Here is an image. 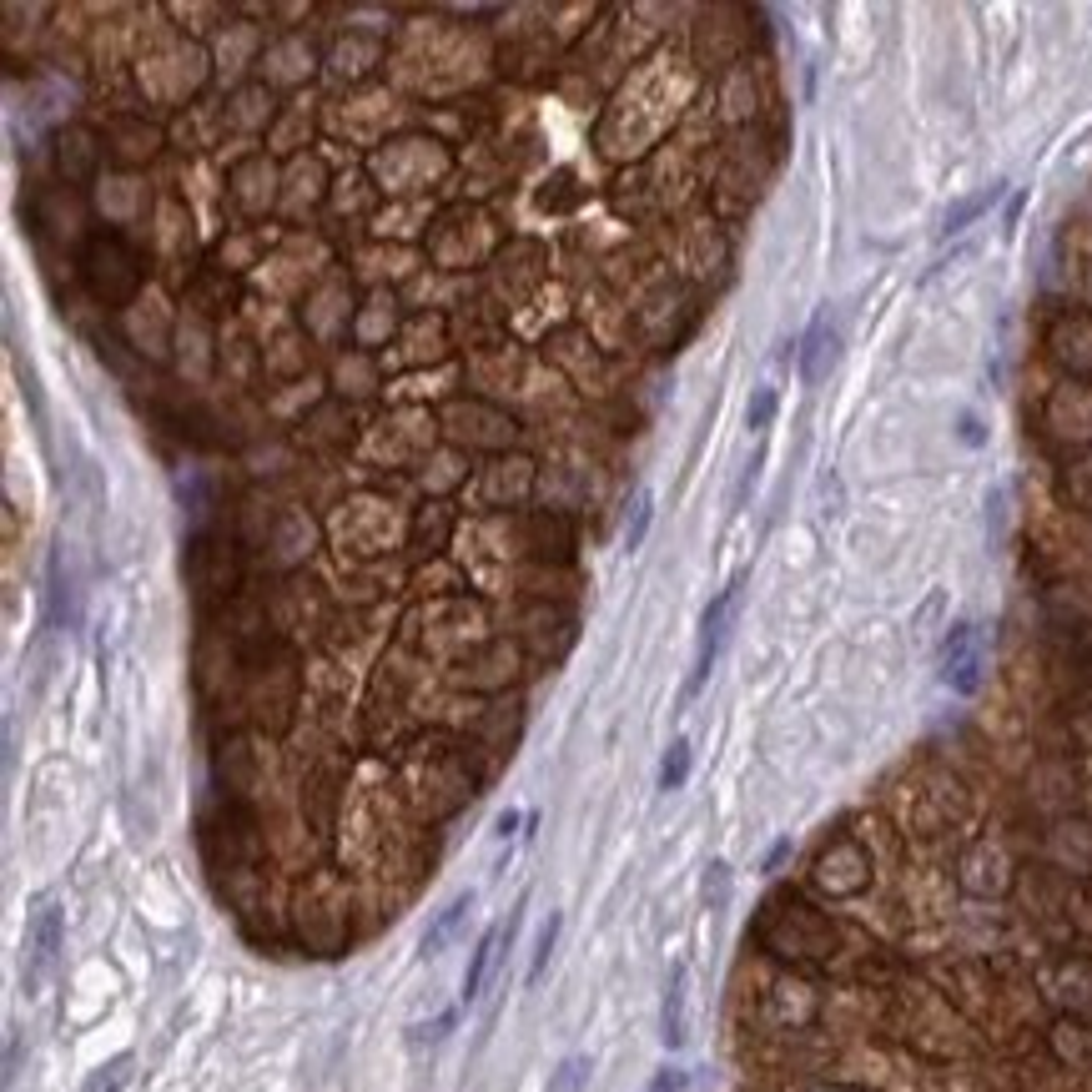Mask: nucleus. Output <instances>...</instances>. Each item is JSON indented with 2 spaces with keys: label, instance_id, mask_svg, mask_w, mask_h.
I'll return each mask as SVG.
<instances>
[{
  "label": "nucleus",
  "instance_id": "obj_1",
  "mask_svg": "<svg viewBox=\"0 0 1092 1092\" xmlns=\"http://www.w3.org/2000/svg\"><path fill=\"white\" fill-rule=\"evenodd\" d=\"M741 589H746V580H735V585L720 589V594L705 604V614H700L695 665H690V679H685V700H695V695L705 690L710 670H715V655H720V645H725V635H730V619H735V609H741Z\"/></svg>",
  "mask_w": 1092,
  "mask_h": 1092
},
{
  "label": "nucleus",
  "instance_id": "obj_15",
  "mask_svg": "<svg viewBox=\"0 0 1092 1092\" xmlns=\"http://www.w3.org/2000/svg\"><path fill=\"white\" fill-rule=\"evenodd\" d=\"M770 414H775V388H760L756 398H751V414H746V423H751V428H765V423H770Z\"/></svg>",
  "mask_w": 1092,
  "mask_h": 1092
},
{
  "label": "nucleus",
  "instance_id": "obj_16",
  "mask_svg": "<svg viewBox=\"0 0 1092 1092\" xmlns=\"http://www.w3.org/2000/svg\"><path fill=\"white\" fill-rule=\"evenodd\" d=\"M650 1092H685V1073L679 1068H665L655 1083H650Z\"/></svg>",
  "mask_w": 1092,
  "mask_h": 1092
},
{
  "label": "nucleus",
  "instance_id": "obj_8",
  "mask_svg": "<svg viewBox=\"0 0 1092 1092\" xmlns=\"http://www.w3.org/2000/svg\"><path fill=\"white\" fill-rule=\"evenodd\" d=\"M1002 192H1007V181H992L987 192H977V197L957 202V207L941 217V227H936V232H941V237H957V232H962V227H972V222H977L987 207H997V202H1002Z\"/></svg>",
  "mask_w": 1092,
  "mask_h": 1092
},
{
  "label": "nucleus",
  "instance_id": "obj_9",
  "mask_svg": "<svg viewBox=\"0 0 1092 1092\" xmlns=\"http://www.w3.org/2000/svg\"><path fill=\"white\" fill-rule=\"evenodd\" d=\"M650 518H655V494H650V489H640V494H635V504H630V518H624V549H630V554L645 544Z\"/></svg>",
  "mask_w": 1092,
  "mask_h": 1092
},
{
  "label": "nucleus",
  "instance_id": "obj_5",
  "mask_svg": "<svg viewBox=\"0 0 1092 1092\" xmlns=\"http://www.w3.org/2000/svg\"><path fill=\"white\" fill-rule=\"evenodd\" d=\"M508 941H513V917L484 931V941H479V951H474V962L463 972V1002H479V992H484V982H489V972H494V962H499V951Z\"/></svg>",
  "mask_w": 1092,
  "mask_h": 1092
},
{
  "label": "nucleus",
  "instance_id": "obj_19",
  "mask_svg": "<svg viewBox=\"0 0 1092 1092\" xmlns=\"http://www.w3.org/2000/svg\"><path fill=\"white\" fill-rule=\"evenodd\" d=\"M785 856H790V840H780V845H775V851H770V856H765V871H770V866H780V861H785Z\"/></svg>",
  "mask_w": 1092,
  "mask_h": 1092
},
{
  "label": "nucleus",
  "instance_id": "obj_4",
  "mask_svg": "<svg viewBox=\"0 0 1092 1092\" xmlns=\"http://www.w3.org/2000/svg\"><path fill=\"white\" fill-rule=\"evenodd\" d=\"M836 358H840L836 323H831V313L821 308V313L811 318V328L801 333V383H806V388H816V383L836 368Z\"/></svg>",
  "mask_w": 1092,
  "mask_h": 1092
},
{
  "label": "nucleus",
  "instance_id": "obj_18",
  "mask_svg": "<svg viewBox=\"0 0 1092 1092\" xmlns=\"http://www.w3.org/2000/svg\"><path fill=\"white\" fill-rule=\"evenodd\" d=\"M513 831H518V811H499V821H494V836L508 840Z\"/></svg>",
  "mask_w": 1092,
  "mask_h": 1092
},
{
  "label": "nucleus",
  "instance_id": "obj_13",
  "mask_svg": "<svg viewBox=\"0 0 1092 1092\" xmlns=\"http://www.w3.org/2000/svg\"><path fill=\"white\" fill-rule=\"evenodd\" d=\"M585 1078H589V1057H564L559 1073H554V1083H549V1092H580Z\"/></svg>",
  "mask_w": 1092,
  "mask_h": 1092
},
{
  "label": "nucleus",
  "instance_id": "obj_12",
  "mask_svg": "<svg viewBox=\"0 0 1092 1092\" xmlns=\"http://www.w3.org/2000/svg\"><path fill=\"white\" fill-rule=\"evenodd\" d=\"M725 896H730V866H725V861H710V871H705V902H710V912H720Z\"/></svg>",
  "mask_w": 1092,
  "mask_h": 1092
},
{
  "label": "nucleus",
  "instance_id": "obj_11",
  "mask_svg": "<svg viewBox=\"0 0 1092 1092\" xmlns=\"http://www.w3.org/2000/svg\"><path fill=\"white\" fill-rule=\"evenodd\" d=\"M126 1073H131V1057L121 1052V1057H111L106 1068H96V1078L86 1083V1092H121V1083H126Z\"/></svg>",
  "mask_w": 1092,
  "mask_h": 1092
},
{
  "label": "nucleus",
  "instance_id": "obj_2",
  "mask_svg": "<svg viewBox=\"0 0 1092 1092\" xmlns=\"http://www.w3.org/2000/svg\"><path fill=\"white\" fill-rule=\"evenodd\" d=\"M56 957H61V907L41 896V907L25 922V992H36L51 977Z\"/></svg>",
  "mask_w": 1092,
  "mask_h": 1092
},
{
  "label": "nucleus",
  "instance_id": "obj_10",
  "mask_svg": "<svg viewBox=\"0 0 1092 1092\" xmlns=\"http://www.w3.org/2000/svg\"><path fill=\"white\" fill-rule=\"evenodd\" d=\"M685 780H690V741H674L660 765V790H679Z\"/></svg>",
  "mask_w": 1092,
  "mask_h": 1092
},
{
  "label": "nucleus",
  "instance_id": "obj_6",
  "mask_svg": "<svg viewBox=\"0 0 1092 1092\" xmlns=\"http://www.w3.org/2000/svg\"><path fill=\"white\" fill-rule=\"evenodd\" d=\"M685 987H690V972H685V962L670 972V982H665V1007H660V1037H665V1047H685Z\"/></svg>",
  "mask_w": 1092,
  "mask_h": 1092
},
{
  "label": "nucleus",
  "instance_id": "obj_17",
  "mask_svg": "<svg viewBox=\"0 0 1092 1092\" xmlns=\"http://www.w3.org/2000/svg\"><path fill=\"white\" fill-rule=\"evenodd\" d=\"M448 1027H453V1012H443V1017H438L433 1027H414V1042H423V1037H428V1042H438V1037H443Z\"/></svg>",
  "mask_w": 1092,
  "mask_h": 1092
},
{
  "label": "nucleus",
  "instance_id": "obj_7",
  "mask_svg": "<svg viewBox=\"0 0 1092 1092\" xmlns=\"http://www.w3.org/2000/svg\"><path fill=\"white\" fill-rule=\"evenodd\" d=\"M469 912H474V891H458V896H453V902L438 912V922L423 931V946H419L423 957H438V951L453 941V931L463 926V917H469Z\"/></svg>",
  "mask_w": 1092,
  "mask_h": 1092
},
{
  "label": "nucleus",
  "instance_id": "obj_14",
  "mask_svg": "<svg viewBox=\"0 0 1092 1092\" xmlns=\"http://www.w3.org/2000/svg\"><path fill=\"white\" fill-rule=\"evenodd\" d=\"M554 941H559V917H549V922H544V931H539V946H534L529 982H539V977H544V967H549V957H554Z\"/></svg>",
  "mask_w": 1092,
  "mask_h": 1092
},
{
  "label": "nucleus",
  "instance_id": "obj_3",
  "mask_svg": "<svg viewBox=\"0 0 1092 1092\" xmlns=\"http://www.w3.org/2000/svg\"><path fill=\"white\" fill-rule=\"evenodd\" d=\"M941 685H951L957 695H972L982 685V635L977 624H957L946 650H941Z\"/></svg>",
  "mask_w": 1092,
  "mask_h": 1092
}]
</instances>
